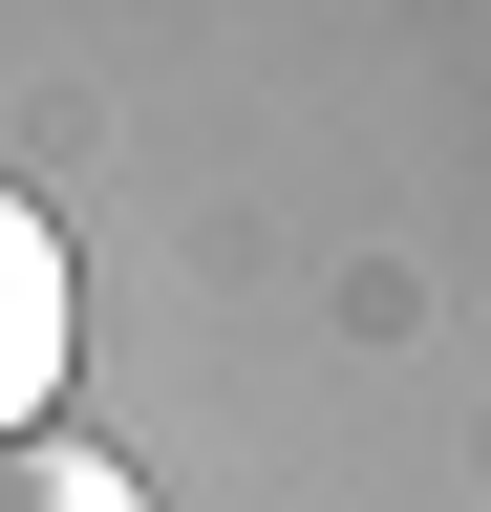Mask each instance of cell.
I'll return each instance as SVG.
<instances>
[{"mask_svg": "<svg viewBox=\"0 0 491 512\" xmlns=\"http://www.w3.org/2000/svg\"><path fill=\"white\" fill-rule=\"evenodd\" d=\"M65 235H43V192L22 171H0V427H43V406H65Z\"/></svg>", "mask_w": 491, "mask_h": 512, "instance_id": "1", "label": "cell"}, {"mask_svg": "<svg viewBox=\"0 0 491 512\" xmlns=\"http://www.w3.org/2000/svg\"><path fill=\"white\" fill-rule=\"evenodd\" d=\"M0 512H150V470H107L86 427H0Z\"/></svg>", "mask_w": 491, "mask_h": 512, "instance_id": "2", "label": "cell"}]
</instances>
